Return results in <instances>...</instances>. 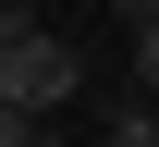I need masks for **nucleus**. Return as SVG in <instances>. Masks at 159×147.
Returning a JSON list of instances; mask_svg holds the SVG:
<instances>
[{"instance_id": "f257e3e1", "label": "nucleus", "mask_w": 159, "mask_h": 147, "mask_svg": "<svg viewBox=\"0 0 159 147\" xmlns=\"http://www.w3.org/2000/svg\"><path fill=\"white\" fill-rule=\"evenodd\" d=\"M74 86H86V62H74V49L49 37V25H25V12H0V98H12L25 123H49V110L74 98Z\"/></svg>"}, {"instance_id": "f03ea898", "label": "nucleus", "mask_w": 159, "mask_h": 147, "mask_svg": "<svg viewBox=\"0 0 159 147\" xmlns=\"http://www.w3.org/2000/svg\"><path fill=\"white\" fill-rule=\"evenodd\" d=\"M122 49H135V86L159 74V0H122Z\"/></svg>"}, {"instance_id": "7ed1b4c3", "label": "nucleus", "mask_w": 159, "mask_h": 147, "mask_svg": "<svg viewBox=\"0 0 159 147\" xmlns=\"http://www.w3.org/2000/svg\"><path fill=\"white\" fill-rule=\"evenodd\" d=\"M98 147H159V110H147V98H122V123H110Z\"/></svg>"}, {"instance_id": "20e7f679", "label": "nucleus", "mask_w": 159, "mask_h": 147, "mask_svg": "<svg viewBox=\"0 0 159 147\" xmlns=\"http://www.w3.org/2000/svg\"><path fill=\"white\" fill-rule=\"evenodd\" d=\"M25 135H37V123H25V110H12V98H0V147H25Z\"/></svg>"}, {"instance_id": "39448f33", "label": "nucleus", "mask_w": 159, "mask_h": 147, "mask_svg": "<svg viewBox=\"0 0 159 147\" xmlns=\"http://www.w3.org/2000/svg\"><path fill=\"white\" fill-rule=\"evenodd\" d=\"M25 147H61V135H49V123H37V135H25Z\"/></svg>"}]
</instances>
